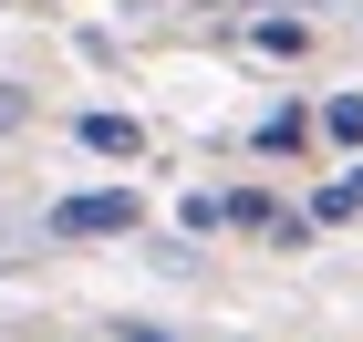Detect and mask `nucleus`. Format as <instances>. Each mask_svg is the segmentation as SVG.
Returning <instances> with one entry per match:
<instances>
[{
	"instance_id": "obj_1",
	"label": "nucleus",
	"mask_w": 363,
	"mask_h": 342,
	"mask_svg": "<svg viewBox=\"0 0 363 342\" xmlns=\"http://www.w3.org/2000/svg\"><path fill=\"white\" fill-rule=\"evenodd\" d=\"M42 228H52V239H125V228H135V198H125V187H94V198H62Z\"/></svg>"
},
{
	"instance_id": "obj_2",
	"label": "nucleus",
	"mask_w": 363,
	"mask_h": 342,
	"mask_svg": "<svg viewBox=\"0 0 363 342\" xmlns=\"http://www.w3.org/2000/svg\"><path fill=\"white\" fill-rule=\"evenodd\" d=\"M73 135H84L94 156H135V145H145V125H135V114H84Z\"/></svg>"
},
{
	"instance_id": "obj_3",
	"label": "nucleus",
	"mask_w": 363,
	"mask_h": 342,
	"mask_svg": "<svg viewBox=\"0 0 363 342\" xmlns=\"http://www.w3.org/2000/svg\"><path fill=\"white\" fill-rule=\"evenodd\" d=\"M342 218H363V166H342L322 198H311V228H342Z\"/></svg>"
},
{
	"instance_id": "obj_8",
	"label": "nucleus",
	"mask_w": 363,
	"mask_h": 342,
	"mask_svg": "<svg viewBox=\"0 0 363 342\" xmlns=\"http://www.w3.org/2000/svg\"><path fill=\"white\" fill-rule=\"evenodd\" d=\"M21 114H31V93H21V84H0V135H11Z\"/></svg>"
},
{
	"instance_id": "obj_7",
	"label": "nucleus",
	"mask_w": 363,
	"mask_h": 342,
	"mask_svg": "<svg viewBox=\"0 0 363 342\" xmlns=\"http://www.w3.org/2000/svg\"><path fill=\"white\" fill-rule=\"evenodd\" d=\"M177 218H187V239H208V228H228V198H187Z\"/></svg>"
},
{
	"instance_id": "obj_5",
	"label": "nucleus",
	"mask_w": 363,
	"mask_h": 342,
	"mask_svg": "<svg viewBox=\"0 0 363 342\" xmlns=\"http://www.w3.org/2000/svg\"><path fill=\"white\" fill-rule=\"evenodd\" d=\"M250 52H280V62L311 52V21H250Z\"/></svg>"
},
{
	"instance_id": "obj_6",
	"label": "nucleus",
	"mask_w": 363,
	"mask_h": 342,
	"mask_svg": "<svg viewBox=\"0 0 363 342\" xmlns=\"http://www.w3.org/2000/svg\"><path fill=\"white\" fill-rule=\"evenodd\" d=\"M322 135H333V145H363V93H333V104H322Z\"/></svg>"
},
{
	"instance_id": "obj_4",
	"label": "nucleus",
	"mask_w": 363,
	"mask_h": 342,
	"mask_svg": "<svg viewBox=\"0 0 363 342\" xmlns=\"http://www.w3.org/2000/svg\"><path fill=\"white\" fill-rule=\"evenodd\" d=\"M311 125H322V114H291V104H280V114H259V125H250V145H259V156H291Z\"/></svg>"
},
{
	"instance_id": "obj_9",
	"label": "nucleus",
	"mask_w": 363,
	"mask_h": 342,
	"mask_svg": "<svg viewBox=\"0 0 363 342\" xmlns=\"http://www.w3.org/2000/svg\"><path fill=\"white\" fill-rule=\"evenodd\" d=\"M114 342H177L167 321H114Z\"/></svg>"
}]
</instances>
